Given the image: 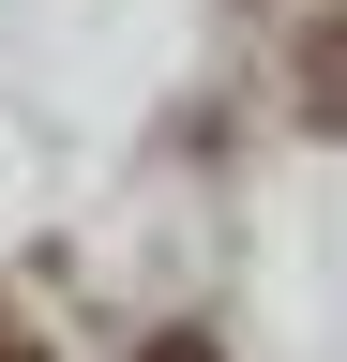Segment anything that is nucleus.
I'll return each mask as SVG.
<instances>
[{"label":"nucleus","instance_id":"f03ea898","mask_svg":"<svg viewBox=\"0 0 347 362\" xmlns=\"http://www.w3.org/2000/svg\"><path fill=\"white\" fill-rule=\"evenodd\" d=\"M136 362H227V347H211V332H151Z\"/></svg>","mask_w":347,"mask_h":362},{"label":"nucleus","instance_id":"f257e3e1","mask_svg":"<svg viewBox=\"0 0 347 362\" xmlns=\"http://www.w3.org/2000/svg\"><path fill=\"white\" fill-rule=\"evenodd\" d=\"M302 121H332V136H347V16L302 30Z\"/></svg>","mask_w":347,"mask_h":362},{"label":"nucleus","instance_id":"7ed1b4c3","mask_svg":"<svg viewBox=\"0 0 347 362\" xmlns=\"http://www.w3.org/2000/svg\"><path fill=\"white\" fill-rule=\"evenodd\" d=\"M0 362H46V347H30V332H16V317H0Z\"/></svg>","mask_w":347,"mask_h":362}]
</instances>
